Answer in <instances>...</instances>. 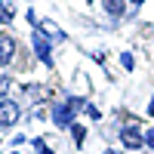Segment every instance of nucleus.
I'll return each mask as SVG.
<instances>
[{
	"label": "nucleus",
	"mask_w": 154,
	"mask_h": 154,
	"mask_svg": "<svg viewBox=\"0 0 154 154\" xmlns=\"http://www.w3.org/2000/svg\"><path fill=\"white\" fill-rule=\"evenodd\" d=\"M19 117V108L12 102H0V123H12Z\"/></svg>",
	"instance_id": "1"
},
{
	"label": "nucleus",
	"mask_w": 154,
	"mask_h": 154,
	"mask_svg": "<svg viewBox=\"0 0 154 154\" xmlns=\"http://www.w3.org/2000/svg\"><path fill=\"white\" fill-rule=\"evenodd\" d=\"M12 49H16V43H12V37H3V40H0V65H3V62H9Z\"/></svg>",
	"instance_id": "2"
},
{
	"label": "nucleus",
	"mask_w": 154,
	"mask_h": 154,
	"mask_svg": "<svg viewBox=\"0 0 154 154\" xmlns=\"http://www.w3.org/2000/svg\"><path fill=\"white\" fill-rule=\"evenodd\" d=\"M123 142L130 145V148H139V145H142V139H139V130H136V126H126V130H123Z\"/></svg>",
	"instance_id": "3"
},
{
	"label": "nucleus",
	"mask_w": 154,
	"mask_h": 154,
	"mask_svg": "<svg viewBox=\"0 0 154 154\" xmlns=\"http://www.w3.org/2000/svg\"><path fill=\"white\" fill-rule=\"evenodd\" d=\"M105 6H108V12H114V16H117V12L123 9V3H120V0H105Z\"/></svg>",
	"instance_id": "4"
},
{
	"label": "nucleus",
	"mask_w": 154,
	"mask_h": 154,
	"mask_svg": "<svg viewBox=\"0 0 154 154\" xmlns=\"http://www.w3.org/2000/svg\"><path fill=\"white\" fill-rule=\"evenodd\" d=\"M6 86H9V80H6V77H0V96L6 93Z\"/></svg>",
	"instance_id": "5"
},
{
	"label": "nucleus",
	"mask_w": 154,
	"mask_h": 154,
	"mask_svg": "<svg viewBox=\"0 0 154 154\" xmlns=\"http://www.w3.org/2000/svg\"><path fill=\"white\" fill-rule=\"evenodd\" d=\"M148 145H154V133H151V139H148Z\"/></svg>",
	"instance_id": "6"
},
{
	"label": "nucleus",
	"mask_w": 154,
	"mask_h": 154,
	"mask_svg": "<svg viewBox=\"0 0 154 154\" xmlns=\"http://www.w3.org/2000/svg\"><path fill=\"white\" fill-rule=\"evenodd\" d=\"M108 154H117V151H108Z\"/></svg>",
	"instance_id": "7"
}]
</instances>
